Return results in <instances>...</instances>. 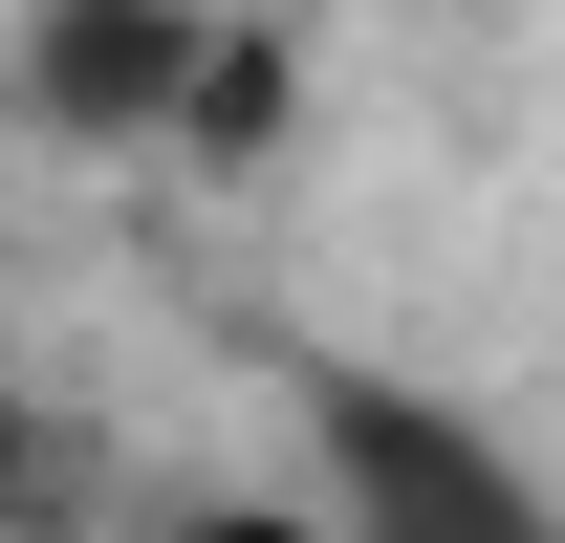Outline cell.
Returning <instances> with one entry per match:
<instances>
[{
    "label": "cell",
    "instance_id": "3957f363",
    "mask_svg": "<svg viewBox=\"0 0 565 543\" xmlns=\"http://www.w3.org/2000/svg\"><path fill=\"white\" fill-rule=\"evenodd\" d=\"M0 522H66V457L22 435V392H0Z\"/></svg>",
    "mask_w": 565,
    "mask_h": 543
},
{
    "label": "cell",
    "instance_id": "7a4b0ae2",
    "mask_svg": "<svg viewBox=\"0 0 565 543\" xmlns=\"http://www.w3.org/2000/svg\"><path fill=\"white\" fill-rule=\"evenodd\" d=\"M327 478H349V543H565L435 392H370V370L327 392Z\"/></svg>",
    "mask_w": 565,
    "mask_h": 543
},
{
    "label": "cell",
    "instance_id": "277c9868",
    "mask_svg": "<svg viewBox=\"0 0 565 543\" xmlns=\"http://www.w3.org/2000/svg\"><path fill=\"white\" fill-rule=\"evenodd\" d=\"M327 543H349V522H327Z\"/></svg>",
    "mask_w": 565,
    "mask_h": 543
},
{
    "label": "cell",
    "instance_id": "6da1fadb",
    "mask_svg": "<svg viewBox=\"0 0 565 543\" xmlns=\"http://www.w3.org/2000/svg\"><path fill=\"white\" fill-rule=\"evenodd\" d=\"M217 66H239V22H196V0H44L22 22V109L87 152H152V131H196Z\"/></svg>",
    "mask_w": 565,
    "mask_h": 543
}]
</instances>
